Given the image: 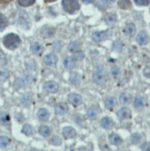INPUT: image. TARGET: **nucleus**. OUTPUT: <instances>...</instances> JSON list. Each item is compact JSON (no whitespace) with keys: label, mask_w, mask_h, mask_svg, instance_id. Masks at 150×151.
I'll list each match as a JSON object with an SVG mask.
<instances>
[{"label":"nucleus","mask_w":150,"mask_h":151,"mask_svg":"<svg viewBox=\"0 0 150 151\" xmlns=\"http://www.w3.org/2000/svg\"><path fill=\"white\" fill-rule=\"evenodd\" d=\"M62 6L64 10L70 14H74L80 8L77 0H62Z\"/></svg>","instance_id":"f03ea898"},{"label":"nucleus","mask_w":150,"mask_h":151,"mask_svg":"<svg viewBox=\"0 0 150 151\" xmlns=\"http://www.w3.org/2000/svg\"><path fill=\"white\" fill-rule=\"evenodd\" d=\"M111 74L113 75V77H116L120 74V69L119 67L116 66V65H114V66L111 68Z\"/></svg>","instance_id":"f704fd0d"},{"label":"nucleus","mask_w":150,"mask_h":151,"mask_svg":"<svg viewBox=\"0 0 150 151\" xmlns=\"http://www.w3.org/2000/svg\"><path fill=\"white\" fill-rule=\"evenodd\" d=\"M44 88H45L46 91L49 93H56L59 89V84L54 81L47 82L44 85Z\"/></svg>","instance_id":"39448f33"},{"label":"nucleus","mask_w":150,"mask_h":151,"mask_svg":"<svg viewBox=\"0 0 150 151\" xmlns=\"http://www.w3.org/2000/svg\"><path fill=\"white\" fill-rule=\"evenodd\" d=\"M63 135L65 139H73L76 137V132L72 127H65L63 129Z\"/></svg>","instance_id":"1a4fd4ad"},{"label":"nucleus","mask_w":150,"mask_h":151,"mask_svg":"<svg viewBox=\"0 0 150 151\" xmlns=\"http://www.w3.org/2000/svg\"><path fill=\"white\" fill-rule=\"evenodd\" d=\"M119 100H120V102L122 104L127 105V104L131 103L133 96H131V94L129 93H122L119 97Z\"/></svg>","instance_id":"9d476101"},{"label":"nucleus","mask_w":150,"mask_h":151,"mask_svg":"<svg viewBox=\"0 0 150 151\" xmlns=\"http://www.w3.org/2000/svg\"><path fill=\"white\" fill-rule=\"evenodd\" d=\"M138 42L140 45H146L149 42V37L148 35L145 32H140L139 34H138L137 38H136Z\"/></svg>","instance_id":"4468645a"},{"label":"nucleus","mask_w":150,"mask_h":151,"mask_svg":"<svg viewBox=\"0 0 150 151\" xmlns=\"http://www.w3.org/2000/svg\"><path fill=\"white\" fill-rule=\"evenodd\" d=\"M146 101L143 97H136L134 100V106L136 109H143L145 106Z\"/></svg>","instance_id":"f3484780"},{"label":"nucleus","mask_w":150,"mask_h":151,"mask_svg":"<svg viewBox=\"0 0 150 151\" xmlns=\"http://www.w3.org/2000/svg\"><path fill=\"white\" fill-rule=\"evenodd\" d=\"M69 50H70V52H73V53H75V52L80 51V47L79 45L76 42H72V43H70V45H69Z\"/></svg>","instance_id":"72a5a7b5"},{"label":"nucleus","mask_w":150,"mask_h":151,"mask_svg":"<svg viewBox=\"0 0 150 151\" xmlns=\"http://www.w3.org/2000/svg\"><path fill=\"white\" fill-rule=\"evenodd\" d=\"M43 61L47 66L53 67L56 65L58 62V57L54 54H48L43 58Z\"/></svg>","instance_id":"20e7f679"},{"label":"nucleus","mask_w":150,"mask_h":151,"mask_svg":"<svg viewBox=\"0 0 150 151\" xmlns=\"http://www.w3.org/2000/svg\"><path fill=\"white\" fill-rule=\"evenodd\" d=\"M117 103L118 102H117L116 98L114 97H109L104 101L105 107L109 110H113V108L117 105Z\"/></svg>","instance_id":"2eb2a0df"},{"label":"nucleus","mask_w":150,"mask_h":151,"mask_svg":"<svg viewBox=\"0 0 150 151\" xmlns=\"http://www.w3.org/2000/svg\"><path fill=\"white\" fill-rule=\"evenodd\" d=\"M15 86L17 88H20L24 86V82H23L22 79H21L20 78L16 79L15 82Z\"/></svg>","instance_id":"e433bc0d"},{"label":"nucleus","mask_w":150,"mask_h":151,"mask_svg":"<svg viewBox=\"0 0 150 151\" xmlns=\"http://www.w3.org/2000/svg\"><path fill=\"white\" fill-rule=\"evenodd\" d=\"M136 4L140 6H145L149 5L150 0H134Z\"/></svg>","instance_id":"c9c22d12"},{"label":"nucleus","mask_w":150,"mask_h":151,"mask_svg":"<svg viewBox=\"0 0 150 151\" xmlns=\"http://www.w3.org/2000/svg\"><path fill=\"white\" fill-rule=\"evenodd\" d=\"M9 77V73L6 70H0V82H4Z\"/></svg>","instance_id":"473e14b6"},{"label":"nucleus","mask_w":150,"mask_h":151,"mask_svg":"<svg viewBox=\"0 0 150 151\" xmlns=\"http://www.w3.org/2000/svg\"><path fill=\"white\" fill-rule=\"evenodd\" d=\"M124 33L126 36H129V37H133L134 35L136 34V28L135 24L133 23H129L125 26L124 28Z\"/></svg>","instance_id":"f8f14e48"},{"label":"nucleus","mask_w":150,"mask_h":151,"mask_svg":"<svg viewBox=\"0 0 150 151\" xmlns=\"http://www.w3.org/2000/svg\"><path fill=\"white\" fill-rule=\"evenodd\" d=\"M68 101L74 106H78L82 103V98L79 94L71 93L68 96Z\"/></svg>","instance_id":"0eeeda50"},{"label":"nucleus","mask_w":150,"mask_h":151,"mask_svg":"<svg viewBox=\"0 0 150 151\" xmlns=\"http://www.w3.org/2000/svg\"><path fill=\"white\" fill-rule=\"evenodd\" d=\"M109 139L110 144L114 145L115 146H119L122 143V139L120 137V135L115 134V133H111L109 135Z\"/></svg>","instance_id":"9b49d317"},{"label":"nucleus","mask_w":150,"mask_h":151,"mask_svg":"<svg viewBox=\"0 0 150 151\" xmlns=\"http://www.w3.org/2000/svg\"><path fill=\"white\" fill-rule=\"evenodd\" d=\"M106 34L104 32H97L93 34V39L94 41L97 42L104 41L106 39Z\"/></svg>","instance_id":"6ab92c4d"},{"label":"nucleus","mask_w":150,"mask_h":151,"mask_svg":"<svg viewBox=\"0 0 150 151\" xmlns=\"http://www.w3.org/2000/svg\"><path fill=\"white\" fill-rule=\"evenodd\" d=\"M54 111L57 115H64L68 111V106L64 102H60L56 105Z\"/></svg>","instance_id":"6e6552de"},{"label":"nucleus","mask_w":150,"mask_h":151,"mask_svg":"<svg viewBox=\"0 0 150 151\" xmlns=\"http://www.w3.org/2000/svg\"><path fill=\"white\" fill-rule=\"evenodd\" d=\"M70 80V82L73 84L74 85L79 84L81 82V77L79 74H78L77 73H73L71 75Z\"/></svg>","instance_id":"c85d7f7f"},{"label":"nucleus","mask_w":150,"mask_h":151,"mask_svg":"<svg viewBox=\"0 0 150 151\" xmlns=\"http://www.w3.org/2000/svg\"><path fill=\"white\" fill-rule=\"evenodd\" d=\"M131 142L132 144L134 145H137L138 144H140L142 141V136L141 134H140L139 133H134L131 135V138H130Z\"/></svg>","instance_id":"5701e85b"},{"label":"nucleus","mask_w":150,"mask_h":151,"mask_svg":"<svg viewBox=\"0 0 150 151\" xmlns=\"http://www.w3.org/2000/svg\"><path fill=\"white\" fill-rule=\"evenodd\" d=\"M22 132L26 136H31L34 134V128L29 124H25L22 127Z\"/></svg>","instance_id":"bb28decb"},{"label":"nucleus","mask_w":150,"mask_h":151,"mask_svg":"<svg viewBox=\"0 0 150 151\" xmlns=\"http://www.w3.org/2000/svg\"><path fill=\"white\" fill-rule=\"evenodd\" d=\"M94 1H95V0H82L83 2L85 3V4H90V3L93 2Z\"/></svg>","instance_id":"79ce46f5"},{"label":"nucleus","mask_w":150,"mask_h":151,"mask_svg":"<svg viewBox=\"0 0 150 151\" xmlns=\"http://www.w3.org/2000/svg\"><path fill=\"white\" fill-rule=\"evenodd\" d=\"M8 24H9V20L7 17L2 13H0V32L8 26Z\"/></svg>","instance_id":"393cba45"},{"label":"nucleus","mask_w":150,"mask_h":151,"mask_svg":"<svg viewBox=\"0 0 150 151\" xmlns=\"http://www.w3.org/2000/svg\"><path fill=\"white\" fill-rule=\"evenodd\" d=\"M84 54L81 51H79L77 52H75L74 53V59L77 60H81L84 59Z\"/></svg>","instance_id":"ea45409f"},{"label":"nucleus","mask_w":150,"mask_h":151,"mask_svg":"<svg viewBox=\"0 0 150 151\" xmlns=\"http://www.w3.org/2000/svg\"><path fill=\"white\" fill-rule=\"evenodd\" d=\"M107 73L104 69L99 68L95 71L93 74V82L97 85H102L107 81Z\"/></svg>","instance_id":"7ed1b4c3"},{"label":"nucleus","mask_w":150,"mask_h":151,"mask_svg":"<svg viewBox=\"0 0 150 151\" xmlns=\"http://www.w3.org/2000/svg\"><path fill=\"white\" fill-rule=\"evenodd\" d=\"M106 1H109V2H113V1H115V0H106Z\"/></svg>","instance_id":"c03bdc74"},{"label":"nucleus","mask_w":150,"mask_h":151,"mask_svg":"<svg viewBox=\"0 0 150 151\" xmlns=\"http://www.w3.org/2000/svg\"><path fill=\"white\" fill-rule=\"evenodd\" d=\"M144 75H145V77H149L150 78V67H148L145 69V70H144Z\"/></svg>","instance_id":"a19ab883"},{"label":"nucleus","mask_w":150,"mask_h":151,"mask_svg":"<svg viewBox=\"0 0 150 151\" xmlns=\"http://www.w3.org/2000/svg\"><path fill=\"white\" fill-rule=\"evenodd\" d=\"M10 139L6 136H0V148H6L10 144Z\"/></svg>","instance_id":"c756f323"},{"label":"nucleus","mask_w":150,"mask_h":151,"mask_svg":"<svg viewBox=\"0 0 150 151\" xmlns=\"http://www.w3.org/2000/svg\"><path fill=\"white\" fill-rule=\"evenodd\" d=\"M10 122L11 117L9 114L6 113V112H1L0 114V123L4 125H6L10 123Z\"/></svg>","instance_id":"412c9836"},{"label":"nucleus","mask_w":150,"mask_h":151,"mask_svg":"<svg viewBox=\"0 0 150 151\" xmlns=\"http://www.w3.org/2000/svg\"><path fill=\"white\" fill-rule=\"evenodd\" d=\"M117 116L121 120L129 119L131 117V111L127 107H122L117 111Z\"/></svg>","instance_id":"423d86ee"},{"label":"nucleus","mask_w":150,"mask_h":151,"mask_svg":"<svg viewBox=\"0 0 150 151\" xmlns=\"http://www.w3.org/2000/svg\"><path fill=\"white\" fill-rule=\"evenodd\" d=\"M35 2V0H18L19 4L22 6L26 7L34 4Z\"/></svg>","instance_id":"2f4dec72"},{"label":"nucleus","mask_w":150,"mask_h":151,"mask_svg":"<svg viewBox=\"0 0 150 151\" xmlns=\"http://www.w3.org/2000/svg\"><path fill=\"white\" fill-rule=\"evenodd\" d=\"M20 37L15 34H9L3 38L4 45L9 50H15L20 45Z\"/></svg>","instance_id":"f257e3e1"},{"label":"nucleus","mask_w":150,"mask_h":151,"mask_svg":"<svg viewBox=\"0 0 150 151\" xmlns=\"http://www.w3.org/2000/svg\"><path fill=\"white\" fill-rule=\"evenodd\" d=\"M97 110L94 107H90L87 111V116L90 120L95 119L97 116Z\"/></svg>","instance_id":"cd10ccee"},{"label":"nucleus","mask_w":150,"mask_h":151,"mask_svg":"<svg viewBox=\"0 0 150 151\" xmlns=\"http://www.w3.org/2000/svg\"><path fill=\"white\" fill-rule=\"evenodd\" d=\"M101 126L105 129H111L113 127V121L109 117H104L100 122Z\"/></svg>","instance_id":"ddd939ff"},{"label":"nucleus","mask_w":150,"mask_h":151,"mask_svg":"<svg viewBox=\"0 0 150 151\" xmlns=\"http://www.w3.org/2000/svg\"><path fill=\"white\" fill-rule=\"evenodd\" d=\"M140 148L143 150H146L149 151L150 150V142L149 141H146V142H144L143 144L140 146Z\"/></svg>","instance_id":"58836bf2"},{"label":"nucleus","mask_w":150,"mask_h":151,"mask_svg":"<svg viewBox=\"0 0 150 151\" xmlns=\"http://www.w3.org/2000/svg\"><path fill=\"white\" fill-rule=\"evenodd\" d=\"M6 64V58L2 52H0V66H3Z\"/></svg>","instance_id":"4c0bfd02"},{"label":"nucleus","mask_w":150,"mask_h":151,"mask_svg":"<svg viewBox=\"0 0 150 151\" xmlns=\"http://www.w3.org/2000/svg\"><path fill=\"white\" fill-rule=\"evenodd\" d=\"M118 6L121 9H129L131 7V2L130 0H119L118 1Z\"/></svg>","instance_id":"4be33fe9"},{"label":"nucleus","mask_w":150,"mask_h":151,"mask_svg":"<svg viewBox=\"0 0 150 151\" xmlns=\"http://www.w3.org/2000/svg\"><path fill=\"white\" fill-rule=\"evenodd\" d=\"M47 2H53V1H56V0H45Z\"/></svg>","instance_id":"37998d69"},{"label":"nucleus","mask_w":150,"mask_h":151,"mask_svg":"<svg viewBox=\"0 0 150 151\" xmlns=\"http://www.w3.org/2000/svg\"><path fill=\"white\" fill-rule=\"evenodd\" d=\"M39 133L42 136L44 137H48L51 134V129L48 126H46V125H41L39 127Z\"/></svg>","instance_id":"b1692460"},{"label":"nucleus","mask_w":150,"mask_h":151,"mask_svg":"<svg viewBox=\"0 0 150 151\" xmlns=\"http://www.w3.org/2000/svg\"><path fill=\"white\" fill-rule=\"evenodd\" d=\"M31 50L32 53L34 54V55H41L42 52H43L44 48L43 47V45H42L40 43H39V42H35L31 45Z\"/></svg>","instance_id":"dca6fc26"},{"label":"nucleus","mask_w":150,"mask_h":151,"mask_svg":"<svg viewBox=\"0 0 150 151\" xmlns=\"http://www.w3.org/2000/svg\"><path fill=\"white\" fill-rule=\"evenodd\" d=\"M63 63H64V66L67 69H73L76 66V59H74V57H68L65 58Z\"/></svg>","instance_id":"aec40b11"},{"label":"nucleus","mask_w":150,"mask_h":151,"mask_svg":"<svg viewBox=\"0 0 150 151\" xmlns=\"http://www.w3.org/2000/svg\"><path fill=\"white\" fill-rule=\"evenodd\" d=\"M38 117L40 121L45 122L47 121L49 118V113L45 108H41L38 111Z\"/></svg>","instance_id":"a211bd4d"},{"label":"nucleus","mask_w":150,"mask_h":151,"mask_svg":"<svg viewBox=\"0 0 150 151\" xmlns=\"http://www.w3.org/2000/svg\"><path fill=\"white\" fill-rule=\"evenodd\" d=\"M105 21L109 25L114 24L116 22V15L114 13H109L106 15Z\"/></svg>","instance_id":"a878e982"},{"label":"nucleus","mask_w":150,"mask_h":151,"mask_svg":"<svg viewBox=\"0 0 150 151\" xmlns=\"http://www.w3.org/2000/svg\"><path fill=\"white\" fill-rule=\"evenodd\" d=\"M49 144L53 145V146H60L62 144V140L57 135H54L49 139Z\"/></svg>","instance_id":"7c9ffc66"}]
</instances>
